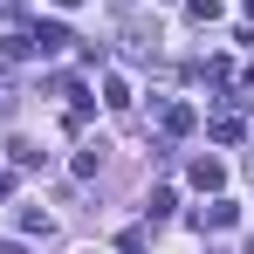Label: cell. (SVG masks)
Wrapping results in <instances>:
<instances>
[{"mask_svg":"<svg viewBox=\"0 0 254 254\" xmlns=\"http://www.w3.org/2000/svg\"><path fill=\"white\" fill-rule=\"evenodd\" d=\"M7 158H14V165L28 172V165H42L48 151H42V144H35V137H14V144H7Z\"/></svg>","mask_w":254,"mask_h":254,"instance_id":"cell-5","label":"cell"},{"mask_svg":"<svg viewBox=\"0 0 254 254\" xmlns=\"http://www.w3.org/2000/svg\"><path fill=\"white\" fill-rule=\"evenodd\" d=\"M69 172H76V179H96V172H103V144H83V151H76V165H69Z\"/></svg>","mask_w":254,"mask_h":254,"instance_id":"cell-9","label":"cell"},{"mask_svg":"<svg viewBox=\"0 0 254 254\" xmlns=\"http://www.w3.org/2000/svg\"><path fill=\"white\" fill-rule=\"evenodd\" d=\"M28 42H35V55H62L76 35H69L62 21H28Z\"/></svg>","mask_w":254,"mask_h":254,"instance_id":"cell-1","label":"cell"},{"mask_svg":"<svg viewBox=\"0 0 254 254\" xmlns=\"http://www.w3.org/2000/svg\"><path fill=\"white\" fill-rule=\"evenodd\" d=\"M241 254H254V234H248V248H241Z\"/></svg>","mask_w":254,"mask_h":254,"instance_id":"cell-13","label":"cell"},{"mask_svg":"<svg viewBox=\"0 0 254 254\" xmlns=\"http://www.w3.org/2000/svg\"><path fill=\"white\" fill-rule=\"evenodd\" d=\"M14 227H21V234H48V227H55V220H48L42 206H21V213H14Z\"/></svg>","mask_w":254,"mask_h":254,"instance_id":"cell-10","label":"cell"},{"mask_svg":"<svg viewBox=\"0 0 254 254\" xmlns=\"http://www.w3.org/2000/svg\"><path fill=\"white\" fill-rule=\"evenodd\" d=\"M241 7H248V14H254V0H241Z\"/></svg>","mask_w":254,"mask_h":254,"instance_id":"cell-15","label":"cell"},{"mask_svg":"<svg viewBox=\"0 0 254 254\" xmlns=\"http://www.w3.org/2000/svg\"><path fill=\"white\" fill-rule=\"evenodd\" d=\"M158 117H165V137H192V130H199V103H186V96H179V103H165Z\"/></svg>","mask_w":254,"mask_h":254,"instance_id":"cell-2","label":"cell"},{"mask_svg":"<svg viewBox=\"0 0 254 254\" xmlns=\"http://www.w3.org/2000/svg\"><path fill=\"white\" fill-rule=\"evenodd\" d=\"M0 254H28V241H0Z\"/></svg>","mask_w":254,"mask_h":254,"instance_id":"cell-11","label":"cell"},{"mask_svg":"<svg viewBox=\"0 0 254 254\" xmlns=\"http://www.w3.org/2000/svg\"><path fill=\"white\" fill-rule=\"evenodd\" d=\"M55 7H62V14H76V7H83V0H55Z\"/></svg>","mask_w":254,"mask_h":254,"instance_id":"cell-12","label":"cell"},{"mask_svg":"<svg viewBox=\"0 0 254 254\" xmlns=\"http://www.w3.org/2000/svg\"><path fill=\"white\" fill-rule=\"evenodd\" d=\"M220 14H227V7H220V0H186V21H192V28H213V21H220Z\"/></svg>","mask_w":254,"mask_h":254,"instance_id":"cell-6","label":"cell"},{"mask_svg":"<svg viewBox=\"0 0 254 254\" xmlns=\"http://www.w3.org/2000/svg\"><path fill=\"white\" fill-rule=\"evenodd\" d=\"M172 206H179V192H172V186H151V199H144V213H151V220H172Z\"/></svg>","mask_w":254,"mask_h":254,"instance_id":"cell-8","label":"cell"},{"mask_svg":"<svg viewBox=\"0 0 254 254\" xmlns=\"http://www.w3.org/2000/svg\"><path fill=\"white\" fill-rule=\"evenodd\" d=\"M192 186H199V192H220V186H227V165H220V158H192Z\"/></svg>","mask_w":254,"mask_h":254,"instance_id":"cell-4","label":"cell"},{"mask_svg":"<svg viewBox=\"0 0 254 254\" xmlns=\"http://www.w3.org/2000/svg\"><path fill=\"white\" fill-rule=\"evenodd\" d=\"M234 220H241V206H234V199H213V206L192 213V227H199V234H227Z\"/></svg>","mask_w":254,"mask_h":254,"instance_id":"cell-3","label":"cell"},{"mask_svg":"<svg viewBox=\"0 0 254 254\" xmlns=\"http://www.w3.org/2000/svg\"><path fill=\"white\" fill-rule=\"evenodd\" d=\"M103 103H110L117 117H124V110H130V83H124V76H103Z\"/></svg>","mask_w":254,"mask_h":254,"instance_id":"cell-7","label":"cell"},{"mask_svg":"<svg viewBox=\"0 0 254 254\" xmlns=\"http://www.w3.org/2000/svg\"><path fill=\"white\" fill-rule=\"evenodd\" d=\"M7 7H28V0H7Z\"/></svg>","mask_w":254,"mask_h":254,"instance_id":"cell-14","label":"cell"}]
</instances>
